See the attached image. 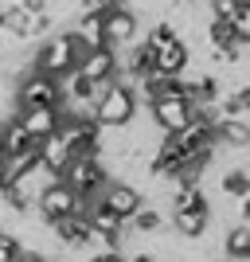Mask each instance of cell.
Here are the masks:
<instances>
[{
  "label": "cell",
  "mask_w": 250,
  "mask_h": 262,
  "mask_svg": "<svg viewBox=\"0 0 250 262\" xmlns=\"http://www.w3.org/2000/svg\"><path fill=\"white\" fill-rule=\"evenodd\" d=\"M82 55L86 51L71 39V32H51V35H43L39 47L32 51V71H39V75H47V78H63L78 67Z\"/></svg>",
  "instance_id": "obj_1"
},
{
  "label": "cell",
  "mask_w": 250,
  "mask_h": 262,
  "mask_svg": "<svg viewBox=\"0 0 250 262\" xmlns=\"http://www.w3.org/2000/svg\"><path fill=\"white\" fill-rule=\"evenodd\" d=\"M12 102L16 110H59L63 106V94H59V82L39 71H24L16 82H12Z\"/></svg>",
  "instance_id": "obj_2"
},
{
  "label": "cell",
  "mask_w": 250,
  "mask_h": 262,
  "mask_svg": "<svg viewBox=\"0 0 250 262\" xmlns=\"http://www.w3.org/2000/svg\"><path fill=\"white\" fill-rule=\"evenodd\" d=\"M141 110H137V98H133V86L125 82H109V90L94 102V121H98L102 129H125L133 118H137Z\"/></svg>",
  "instance_id": "obj_3"
},
{
  "label": "cell",
  "mask_w": 250,
  "mask_h": 262,
  "mask_svg": "<svg viewBox=\"0 0 250 262\" xmlns=\"http://www.w3.org/2000/svg\"><path fill=\"white\" fill-rule=\"evenodd\" d=\"M71 192H75L82 204H94L98 200V192L106 188V168H102V161H94V157H75V161L63 168V176H59Z\"/></svg>",
  "instance_id": "obj_4"
},
{
  "label": "cell",
  "mask_w": 250,
  "mask_h": 262,
  "mask_svg": "<svg viewBox=\"0 0 250 262\" xmlns=\"http://www.w3.org/2000/svg\"><path fill=\"white\" fill-rule=\"evenodd\" d=\"M86 204L71 192V188L63 184V180H51V184L39 192V200H35V208H32V215L39 219V223H59V219H66V215H75V211H82Z\"/></svg>",
  "instance_id": "obj_5"
},
{
  "label": "cell",
  "mask_w": 250,
  "mask_h": 262,
  "mask_svg": "<svg viewBox=\"0 0 250 262\" xmlns=\"http://www.w3.org/2000/svg\"><path fill=\"white\" fill-rule=\"evenodd\" d=\"M102 32H106V47L121 51L125 43H133V39L141 35V16H137L125 0H118V4H109V8L102 12Z\"/></svg>",
  "instance_id": "obj_6"
},
{
  "label": "cell",
  "mask_w": 250,
  "mask_h": 262,
  "mask_svg": "<svg viewBox=\"0 0 250 262\" xmlns=\"http://www.w3.org/2000/svg\"><path fill=\"white\" fill-rule=\"evenodd\" d=\"M152 121V129L156 133H180L192 121V114H196V106L188 98H152V106L145 110Z\"/></svg>",
  "instance_id": "obj_7"
},
{
  "label": "cell",
  "mask_w": 250,
  "mask_h": 262,
  "mask_svg": "<svg viewBox=\"0 0 250 262\" xmlns=\"http://www.w3.org/2000/svg\"><path fill=\"white\" fill-rule=\"evenodd\" d=\"M94 204L109 208L118 219H125V223H129L133 211L145 204V196H141V188H137V184H125V180H106V188L98 192V200H94Z\"/></svg>",
  "instance_id": "obj_8"
},
{
  "label": "cell",
  "mask_w": 250,
  "mask_h": 262,
  "mask_svg": "<svg viewBox=\"0 0 250 262\" xmlns=\"http://www.w3.org/2000/svg\"><path fill=\"white\" fill-rule=\"evenodd\" d=\"M152 75H180L188 63H192V51H188V43L180 39V35H172L168 43H161V47H152Z\"/></svg>",
  "instance_id": "obj_9"
},
{
  "label": "cell",
  "mask_w": 250,
  "mask_h": 262,
  "mask_svg": "<svg viewBox=\"0 0 250 262\" xmlns=\"http://www.w3.org/2000/svg\"><path fill=\"white\" fill-rule=\"evenodd\" d=\"M86 82H106V78L118 75V51L113 47H98V51H86L75 67Z\"/></svg>",
  "instance_id": "obj_10"
},
{
  "label": "cell",
  "mask_w": 250,
  "mask_h": 262,
  "mask_svg": "<svg viewBox=\"0 0 250 262\" xmlns=\"http://www.w3.org/2000/svg\"><path fill=\"white\" fill-rule=\"evenodd\" d=\"M35 157H39V168H47L51 176H63V168L75 161V157H71V149L63 145V137H59V133L43 137V141H35Z\"/></svg>",
  "instance_id": "obj_11"
},
{
  "label": "cell",
  "mask_w": 250,
  "mask_h": 262,
  "mask_svg": "<svg viewBox=\"0 0 250 262\" xmlns=\"http://www.w3.org/2000/svg\"><path fill=\"white\" fill-rule=\"evenodd\" d=\"M16 118H20L24 133L32 137V141H43L51 133H59V110H16Z\"/></svg>",
  "instance_id": "obj_12"
},
{
  "label": "cell",
  "mask_w": 250,
  "mask_h": 262,
  "mask_svg": "<svg viewBox=\"0 0 250 262\" xmlns=\"http://www.w3.org/2000/svg\"><path fill=\"white\" fill-rule=\"evenodd\" d=\"M71 39H75L82 51H98L106 47V32H102V16L98 12H78L75 28H71Z\"/></svg>",
  "instance_id": "obj_13"
},
{
  "label": "cell",
  "mask_w": 250,
  "mask_h": 262,
  "mask_svg": "<svg viewBox=\"0 0 250 262\" xmlns=\"http://www.w3.org/2000/svg\"><path fill=\"white\" fill-rule=\"evenodd\" d=\"M168 227L176 231V239L196 243V239H203L207 227H211V211H172V215H168Z\"/></svg>",
  "instance_id": "obj_14"
},
{
  "label": "cell",
  "mask_w": 250,
  "mask_h": 262,
  "mask_svg": "<svg viewBox=\"0 0 250 262\" xmlns=\"http://www.w3.org/2000/svg\"><path fill=\"white\" fill-rule=\"evenodd\" d=\"M219 251L227 254L231 262H246L250 258V223H231L223 243H219Z\"/></svg>",
  "instance_id": "obj_15"
},
{
  "label": "cell",
  "mask_w": 250,
  "mask_h": 262,
  "mask_svg": "<svg viewBox=\"0 0 250 262\" xmlns=\"http://www.w3.org/2000/svg\"><path fill=\"white\" fill-rule=\"evenodd\" d=\"M28 145H35V141L24 133V125H20L16 114L0 121V149H4V157H8V153H20V149H28Z\"/></svg>",
  "instance_id": "obj_16"
},
{
  "label": "cell",
  "mask_w": 250,
  "mask_h": 262,
  "mask_svg": "<svg viewBox=\"0 0 250 262\" xmlns=\"http://www.w3.org/2000/svg\"><path fill=\"white\" fill-rule=\"evenodd\" d=\"M215 141L227 145V149H250V125H242V121H219Z\"/></svg>",
  "instance_id": "obj_17"
},
{
  "label": "cell",
  "mask_w": 250,
  "mask_h": 262,
  "mask_svg": "<svg viewBox=\"0 0 250 262\" xmlns=\"http://www.w3.org/2000/svg\"><path fill=\"white\" fill-rule=\"evenodd\" d=\"M239 4H242V0H207V12H211V20L231 24V20H235V12H239Z\"/></svg>",
  "instance_id": "obj_18"
},
{
  "label": "cell",
  "mask_w": 250,
  "mask_h": 262,
  "mask_svg": "<svg viewBox=\"0 0 250 262\" xmlns=\"http://www.w3.org/2000/svg\"><path fill=\"white\" fill-rule=\"evenodd\" d=\"M20 254H24V243L8 231H0V262H20Z\"/></svg>",
  "instance_id": "obj_19"
},
{
  "label": "cell",
  "mask_w": 250,
  "mask_h": 262,
  "mask_svg": "<svg viewBox=\"0 0 250 262\" xmlns=\"http://www.w3.org/2000/svg\"><path fill=\"white\" fill-rule=\"evenodd\" d=\"M231 32H235V39H250V0L239 4L235 20H231Z\"/></svg>",
  "instance_id": "obj_20"
},
{
  "label": "cell",
  "mask_w": 250,
  "mask_h": 262,
  "mask_svg": "<svg viewBox=\"0 0 250 262\" xmlns=\"http://www.w3.org/2000/svg\"><path fill=\"white\" fill-rule=\"evenodd\" d=\"M82 262H121V254L118 251H102V254H90V258H82Z\"/></svg>",
  "instance_id": "obj_21"
},
{
  "label": "cell",
  "mask_w": 250,
  "mask_h": 262,
  "mask_svg": "<svg viewBox=\"0 0 250 262\" xmlns=\"http://www.w3.org/2000/svg\"><path fill=\"white\" fill-rule=\"evenodd\" d=\"M20 262H47V258H39V254H32V251H24V254H20Z\"/></svg>",
  "instance_id": "obj_22"
},
{
  "label": "cell",
  "mask_w": 250,
  "mask_h": 262,
  "mask_svg": "<svg viewBox=\"0 0 250 262\" xmlns=\"http://www.w3.org/2000/svg\"><path fill=\"white\" fill-rule=\"evenodd\" d=\"M0 196H4V180H0Z\"/></svg>",
  "instance_id": "obj_23"
},
{
  "label": "cell",
  "mask_w": 250,
  "mask_h": 262,
  "mask_svg": "<svg viewBox=\"0 0 250 262\" xmlns=\"http://www.w3.org/2000/svg\"><path fill=\"white\" fill-rule=\"evenodd\" d=\"M0 157H4V149H0Z\"/></svg>",
  "instance_id": "obj_24"
}]
</instances>
